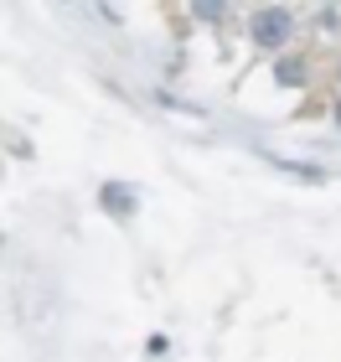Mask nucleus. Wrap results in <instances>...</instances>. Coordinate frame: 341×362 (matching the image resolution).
<instances>
[{"instance_id": "obj_4", "label": "nucleus", "mask_w": 341, "mask_h": 362, "mask_svg": "<svg viewBox=\"0 0 341 362\" xmlns=\"http://www.w3.org/2000/svg\"><path fill=\"white\" fill-rule=\"evenodd\" d=\"M336 124H341V109H336Z\"/></svg>"}, {"instance_id": "obj_3", "label": "nucleus", "mask_w": 341, "mask_h": 362, "mask_svg": "<svg viewBox=\"0 0 341 362\" xmlns=\"http://www.w3.org/2000/svg\"><path fill=\"white\" fill-rule=\"evenodd\" d=\"M274 78H280V83H289V88H300V83H305V62L280 57V62H274Z\"/></svg>"}, {"instance_id": "obj_1", "label": "nucleus", "mask_w": 341, "mask_h": 362, "mask_svg": "<svg viewBox=\"0 0 341 362\" xmlns=\"http://www.w3.org/2000/svg\"><path fill=\"white\" fill-rule=\"evenodd\" d=\"M289 31H295V16H289L285 6H258L249 16V37L264 47V52H285L289 47Z\"/></svg>"}, {"instance_id": "obj_2", "label": "nucleus", "mask_w": 341, "mask_h": 362, "mask_svg": "<svg viewBox=\"0 0 341 362\" xmlns=\"http://www.w3.org/2000/svg\"><path fill=\"white\" fill-rule=\"evenodd\" d=\"M99 207L109 218H135V187H124V181H104L99 187Z\"/></svg>"}]
</instances>
